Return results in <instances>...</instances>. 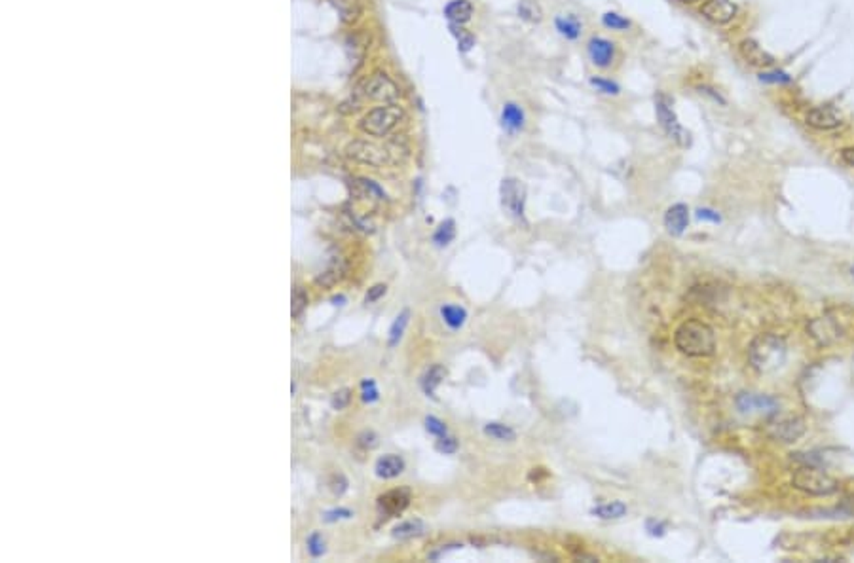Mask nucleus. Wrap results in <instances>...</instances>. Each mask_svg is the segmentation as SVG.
<instances>
[{
  "label": "nucleus",
  "mask_w": 854,
  "mask_h": 563,
  "mask_svg": "<svg viewBox=\"0 0 854 563\" xmlns=\"http://www.w3.org/2000/svg\"><path fill=\"white\" fill-rule=\"evenodd\" d=\"M484 432L490 439L500 440V442H512L517 439V432L512 431L509 425H503V423H488L484 427Z\"/></svg>",
  "instance_id": "nucleus-30"
},
{
  "label": "nucleus",
  "mask_w": 854,
  "mask_h": 563,
  "mask_svg": "<svg viewBox=\"0 0 854 563\" xmlns=\"http://www.w3.org/2000/svg\"><path fill=\"white\" fill-rule=\"evenodd\" d=\"M354 194L357 197H376V199H384V197H386V194H384L380 186H376L372 180H367V178L355 180Z\"/></svg>",
  "instance_id": "nucleus-27"
},
{
  "label": "nucleus",
  "mask_w": 854,
  "mask_h": 563,
  "mask_svg": "<svg viewBox=\"0 0 854 563\" xmlns=\"http://www.w3.org/2000/svg\"><path fill=\"white\" fill-rule=\"evenodd\" d=\"M808 336L818 343V345H830L841 338V328L839 325L832 319V317H818L808 322L807 327Z\"/></svg>",
  "instance_id": "nucleus-11"
},
{
  "label": "nucleus",
  "mask_w": 854,
  "mask_h": 563,
  "mask_svg": "<svg viewBox=\"0 0 854 563\" xmlns=\"http://www.w3.org/2000/svg\"><path fill=\"white\" fill-rule=\"evenodd\" d=\"M696 218L699 220H706V222H722V216L718 215L714 209H708V207H703V209L696 211Z\"/></svg>",
  "instance_id": "nucleus-44"
},
{
  "label": "nucleus",
  "mask_w": 854,
  "mask_h": 563,
  "mask_svg": "<svg viewBox=\"0 0 854 563\" xmlns=\"http://www.w3.org/2000/svg\"><path fill=\"white\" fill-rule=\"evenodd\" d=\"M363 387V400L365 402H374L378 400V389H376L374 380H365L361 383Z\"/></svg>",
  "instance_id": "nucleus-43"
},
{
  "label": "nucleus",
  "mask_w": 854,
  "mask_h": 563,
  "mask_svg": "<svg viewBox=\"0 0 854 563\" xmlns=\"http://www.w3.org/2000/svg\"><path fill=\"white\" fill-rule=\"evenodd\" d=\"M306 306H308V294L304 292V288L296 287L295 292H293V308H290L293 317H300Z\"/></svg>",
  "instance_id": "nucleus-38"
},
{
  "label": "nucleus",
  "mask_w": 854,
  "mask_h": 563,
  "mask_svg": "<svg viewBox=\"0 0 854 563\" xmlns=\"http://www.w3.org/2000/svg\"><path fill=\"white\" fill-rule=\"evenodd\" d=\"M805 120H807V124L811 125V127H815L818 131H832V129H837V127L843 124L841 114L830 105L811 108V111L807 112V118Z\"/></svg>",
  "instance_id": "nucleus-12"
},
{
  "label": "nucleus",
  "mask_w": 854,
  "mask_h": 563,
  "mask_svg": "<svg viewBox=\"0 0 854 563\" xmlns=\"http://www.w3.org/2000/svg\"><path fill=\"white\" fill-rule=\"evenodd\" d=\"M501 124L509 131H519L524 127V112L519 105L514 103H507L501 111Z\"/></svg>",
  "instance_id": "nucleus-21"
},
{
  "label": "nucleus",
  "mask_w": 854,
  "mask_h": 563,
  "mask_svg": "<svg viewBox=\"0 0 854 563\" xmlns=\"http://www.w3.org/2000/svg\"><path fill=\"white\" fill-rule=\"evenodd\" d=\"M674 345L687 357H712L716 353V334L712 327L699 319L682 322L674 332Z\"/></svg>",
  "instance_id": "nucleus-1"
},
{
  "label": "nucleus",
  "mask_w": 854,
  "mask_h": 563,
  "mask_svg": "<svg viewBox=\"0 0 854 563\" xmlns=\"http://www.w3.org/2000/svg\"><path fill=\"white\" fill-rule=\"evenodd\" d=\"M645 527H648L650 535H653V537H661V535H664V524H661V522H657V520H648Z\"/></svg>",
  "instance_id": "nucleus-46"
},
{
  "label": "nucleus",
  "mask_w": 854,
  "mask_h": 563,
  "mask_svg": "<svg viewBox=\"0 0 854 563\" xmlns=\"http://www.w3.org/2000/svg\"><path fill=\"white\" fill-rule=\"evenodd\" d=\"M738 50H741V55L748 61L750 65L760 66V69H769V66L775 65V57H773L771 53L765 52L756 40H743Z\"/></svg>",
  "instance_id": "nucleus-16"
},
{
  "label": "nucleus",
  "mask_w": 854,
  "mask_h": 563,
  "mask_svg": "<svg viewBox=\"0 0 854 563\" xmlns=\"http://www.w3.org/2000/svg\"><path fill=\"white\" fill-rule=\"evenodd\" d=\"M374 471H376V476H378V478L391 480V478H395V476H399V474L405 471V461H402L399 455L388 453V455H384V457H380L378 461H376Z\"/></svg>",
  "instance_id": "nucleus-18"
},
{
  "label": "nucleus",
  "mask_w": 854,
  "mask_h": 563,
  "mask_svg": "<svg viewBox=\"0 0 854 563\" xmlns=\"http://www.w3.org/2000/svg\"><path fill=\"white\" fill-rule=\"evenodd\" d=\"M687 224H690V209H687V205H672L671 209L666 211V215H664V228L668 229V234H672V236H682L685 228H687Z\"/></svg>",
  "instance_id": "nucleus-17"
},
{
  "label": "nucleus",
  "mask_w": 854,
  "mask_h": 563,
  "mask_svg": "<svg viewBox=\"0 0 854 563\" xmlns=\"http://www.w3.org/2000/svg\"><path fill=\"white\" fill-rule=\"evenodd\" d=\"M444 15L452 21V25H465L473 15V4L469 0H452L444 8Z\"/></svg>",
  "instance_id": "nucleus-19"
},
{
  "label": "nucleus",
  "mask_w": 854,
  "mask_h": 563,
  "mask_svg": "<svg viewBox=\"0 0 854 563\" xmlns=\"http://www.w3.org/2000/svg\"><path fill=\"white\" fill-rule=\"evenodd\" d=\"M587 52H589L591 63L596 65L598 69H608L615 59V44L610 42V40L600 38V36H592L589 40Z\"/></svg>",
  "instance_id": "nucleus-14"
},
{
  "label": "nucleus",
  "mask_w": 854,
  "mask_h": 563,
  "mask_svg": "<svg viewBox=\"0 0 854 563\" xmlns=\"http://www.w3.org/2000/svg\"><path fill=\"white\" fill-rule=\"evenodd\" d=\"M602 23H604V27L611 29V31H624V29L631 27V21L615 12H606L604 15H602Z\"/></svg>",
  "instance_id": "nucleus-33"
},
{
  "label": "nucleus",
  "mask_w": 854,
  "mask_h": 563,
  "mask_svg": "<svg viewBox=\"0 0 854 563\" xmlns=\"http://www.w3.org/2000/svg\"><path fill=\"white\" fill-rule=\"evenodd\" d=\"M361 93L365 99H370V101H376V103H386V105L395 103V101L399 99V95H401L399 85L395 84L386 72H374V74L363 84Z\"/></svg>",
  "instance_id": "nucleus-7"
},
{
  "label": "nucleus",
  "mask_w": 854,
  "mask_h": 563,
  "mask_svg": "<svg viewBox=\"0 0 854 563\" xmlns=\"http://www.w3.org/2000/svg\"><path fill=\"white\" fill-rule=\"evenodd\" d=\"M554 27L566 40H578L581 36V21L575 15H560L554 20Z\"/></svg>",
  "instance_id": "nucleus-23"
},
{
  "label": "nucleus",
  "mask_w": 854,
  "mask_h": 563,
  "mask_svg": "<svg viewBox=\"0 0 854 563\" xmlns=\"http://www.w3.org/2000/svg\"><path fill=\"white\" fill-rule=\"evenodd\" d=\"M792 461L799 463L802 466H822L824 465V459H822L820 455L815 452L792 453Z\"/></svg>",
  "instance_id": "nucleus-34"
},
{
  "label": "nucleus",
  "mask_w": 854,
  "mask_h": 563,
  "mask_svg": "<svg viewBox=\"0 0 854 563\" xmlns=\"http://www.w3.org/2000/svg\"><path fill=\"white\" fill-rule=\"evenodd\" d=\"M338 12L342 13L344 21H355L361 13V2L359 0H332Z\"/></svg>",
  "instance_id": "nucleus-31"
},
{
  "label": "nucleus",
  "mask_w": 854,
  "mask_h": 563,
  "mask_svg": "<svg viewBox=\"0 0 854 563\" xmlns=\"http://www.w3.org/2000/svg\"><path fill=\"white\" fill-rule=\"evenodd\" d=\"M703 92L704 93H710V90H706V87H701V93H703ZM714 99H716V101H720V103H723V99L720 97V95H714Z\"/></svg>",
  "instance_id": "nucleus-50"
},
{
  "label": "nucleus",
  "mask_w": 854,
  "mask_h": 563,
  "mask_svg": "<svg viewBox=\"0 0 854 563\" xmlns=\"http://www.w3.org/2000/svg\"><path fill=\"white\" fill-rule=\"evenodd\" d=\"M440 315H442V319H444V322H447L450 328H461L463 325H465L467 321V311L461 306H452V304H447V306H442L440 308Z\"/></svg>",
  "instance_id": "nucleus-26"
},
{
  "label": "nucleus",
  "mask_w": 854,
  "mask_h": 563,
  "mask_svg": "<svg viewBox=\"0 0 854 563\" xmlns=\"http://www.w3.org/2000/svg\"><path fill=\"white\" fill-rule=\"evenodd\" d=\"M517 10H519L520 17L524 21H530V23H539L543 20V10L536 0H520Z\"/></svg>",
  "instance_id": "nucleus-28"
},
{
  "label": "nucleus",
  "mask_w": 854,
  "mask_h": 563,
  "mask_svg": "<svg viewBox=\"0 0 854 563\" xmlns=\"http://www.w3.org/2000/svg\"><path fill=\"white\" fill-rule=\"evenodd\" d=\"M435 448H437V452L444 453V455H450V453L458 452V440L454 439V436H448V434H444V436H439Z\"/></svg>",
  "instance_id": "nucleus-39"
},
{
  "label": "nucleus",
  "mask_w": 854,
  "mask_h": 563,
  "mask_svg": "<svg viewBox=\"0 0 854 563\" xmlns=\"http://www.w3.org/2000/svg\"><path fill=\"white\" fill-rule=\"evenodd\" d=\"M424 533H426V524H424V522H420V520H408V522H402V524L395 527L393 537L399 539V541H408V539L421 537Z\"/></svg>",
  "instance_id": "nucleus-25"
},
{
  "label": "nucleus",
  "mask_w": 854,
  "mask_h": 563,
  "mask_svg": "<svg viewBox=\"0 0 854 563\" xmlns=\"http://www.w3.org/2000/svg\"><path fill=\"white\" fill-rule=\"evenodd\" d=\"M454 237H456V222L454 220H444L433 234V241L439 247H447L448 243L454 241Z\"/></svg>",
  "instance_id": "nucleus-32"
},
{
  "label": "nucleus",
  "mask_w": 854,
  "mask_h": 563,
  "mask_svg": "<svg viewBox=\"0 0 854 563\" xmlns=\"http://www.w3.org/2000/svg\"><path fill=\"white\" fill-rule=\"evenodd\" d=\"M450 29H452L454 36L458 38V48H460V52L467 53L469 50H471V48L475 46V38L469 33H465V31L461 29V25H452Z\"/></svg>",
  "instance_id": "nucleus-36"
},
{
  "label": "nucleus",
  "mask_w": 854,
  "mask_h": 563,
  "mask_svg": "<svg viewBox=\"0 0 854 563\" xmlns=\"http://www.w3.org/2000/svg\"><path fill=\"white\" fill-rule=\"evenodd\" d=\"M680 2H683V4H695L699 0H680Z\"/></svg>",
  "instance_id": "nucleus-51"
},
{
  "label": "nucleus",
  "mask_w": 854,
  "mask_h": 563,
  "mask_svg": "<svg viewBox=\"0 0 854 563\" xmlns=\"http://www.w3.org/2000/svg\"><path fill=\"white\" fill-rule=\"evenodd\" d=\"M701 13L716 25H727L736 15V6L733 0H706L701 8Z\"/></svg>",
  "instance_id": "nucleus-13"
},
{
  "label": "nucleus",
  "mask_w": 854,
  "mask_h": 563,
  "mask_svg": "<svg viewBox=\"0 0 854 563\" xmlns=\"http://www.w3.org/2000/svg\"><path fill=\"white\" fill-rule=\"evenodd\" d=\"M792 485L815 497H828L839 492V482L822 471V466H799L792 476Z\"/></svg>",
  "instance_id": "nucleus-4"
},
{
  "label": "nucleus",
  "mask_w": 854,
  "mask_h": 563,
  "mask_svg": "<svg viewBox=\"0 0 854 563\" xmlns=\"http://www.w3.org/2000/svg\"><path fill=\"white\" fill-rule=\"evenodd\" d=\"M736 408L741 413H763V415H776L780 410V402L775 397L769 394L741 393L736 397Z\"/></svg>",
  "instance_id": "nucleus-10"
},
{
  "label": "nucleus",
  "mask_w": 854,
  "mask_h": 563,
  "mask_svg": "<svg viewBox=\"0 0 854 563\" xmlns=\"http://www.w3.org/2000/svg\"><path fill=\"white\" fill-rule=\"evenodd\" d=\"M308 550L309 554L314 557H319L325 554V539L319 535V533H314V535H309L308 539Z\"/></svg>",
  "instance_id": "nucleus-41"
},
{
  "label": "nucleus",
  "mask_w": 854,
  "mask_h": 563,
  "mask_svg": "<svg viewBox=\"0 0 854 563\" xmlns=\"http://www.w3.org/2000/svg\"><path fill=\"white\" fill-rule=\"evenodd\" d=\"M760 80L765 84H792V76H788L784 71H763L760 74Z\"/></svg>",
  "instance_id": "nucleus-37"
},
{
  "label": "nucleus",
  "mask_w": 854,
  "mask_h": 563,
  "mask_svg": "<svg viewBox=\"0 0 854 563\" xmlns=\"http://www.w3.org/2000/svg\"><path fill=\"white\" fill-rule=\"evenodd\" d=\"M447 378V368L440 364H433L424 376H421V389L427 397H435L437 387L442 383V380Z\"/></svg>",
  "instance_id": "nucleus-22"
},
{
  "label": "nucleus",
  "mask_w": 854,
  "mask_h": 563,
  "mask_svg": "<svg viewBox=\"0 0 854 563\" xmlns=\"http://www.w3.org/2000/svg\"><path fill=\"white\" fill-rule=\"evenodd\" d=\"M626 504L621 501H611V503L598 504L592 508V516L600 518V520H619L626 514Z\"/></svg>",
  "instance_id": "nucleus-24"
},
{
  "label": "nucleus",
  "mask_w": 854,
  "mask_h": 563,
  "mask_svg": "<svg viewBox=\"0 0 854 563\" xmlns=\"http://www.w3.org/2000/svg\"><path fill=\"white\" fill-rule=\"evenodd\" d=\"M426 429L429 434H435V436H444V434H448L447 425L440 420H437V418H433V415H427L426 418Z\"/></svg>",
  "instance_id": "nucleus-42"
},
{
  "label": "nucleus",
  "mask_w": 854,
  "mask_h": 563,
  "mask_svg": "<svg viewBox=\"0 0 854 563\" xmlns=\"http://www.w3.org/2000/svg\"><path fill=\"white\" fill-rule=\"evenodd\" d=\"M501 205L514 220L524 222L526 209V186L519 178H503L500 188Z\"/></svg>",
  "instance_id": "nucleus-8"
},
{
  "label": "nucleus",
  "mask_w": 854,
  "mask_h": 563,
  "mask_svg": "<svg viewBox=\"0 0 854 563\" xmlns=\"http://www.w3.org/2000/svg\"><path fill=\"white\" fill-rule=\"evenodd\" d=\"M376 444H378V439H376L374 432H363L359 436V446H363V448H374Z\"/></svg>",
  "instance_id": "nucleus-47"
},
{
  "label": "nucleus",
  "mask_w": 854,
  "mask_h": 563,
  "mask_svg": "<svg viewBox=\"0 0 854 563\" xmlns=\"http://www.w3.org/2000/svg\"><path fill=\"white\" fill-rule=\"evenodd\" d=\"M386 290H388L386 285H374L372 288H368L367 296H365V301H367V304H374V301H378L382 296L386 294Z\"/></svg>",
  "instance_id": "nucleus-45"
},
{
  "label": "nucleus",
  "mask_w": 854,
  "mask_h": 563,
  "mask_svg": "<svg viewBox=\"0 0 854 563\" xmlns=\"http://www.w3.org/2000/svg\"><path fill=\"white\" fill-rule=\"evenodd\" d=\"M349 402H351V391H349V389H340V391H336V393L332 394V400H330V404H332L335 410H344V408H348Z\"/></svg>",
  "instance_id": "nucleus-40"
},
{
  "label": "nucleus",
  "mask_w": 854,
  "mask_h": 563,
  "mask_svg": "<svg viewBox=\"0 0 854 563\" xmlns=\"http://www.w3.org/2000/svg\"><path fill=\"white\" fill-rule=\"evenodd\" d=\"M408 321H410V311H408V309H405L402 313L397 315V319H395L391 328H389V345H391V348H395V345L401 341L402 334H405V330H407Z\"/></svg>",
  "instance_id": "nucleus-29"
},
{
  "label": "nucleus",
  "mask_w": 854,
  "mask_h": 563,
  "mask_svg": "<svg viewBox=\"0 0 854 563\" xmlns=\"http://www.w3.org/2000/svg\"><path fill=\"white\" fill-rule=\"evenodd\" d=\"M841 157L845 164L850 165V167H854V146H850V148H843Z\"/></svg>",
  "instance_id": "nucleus-49"
},
{
  "label": "nucleus",
  "mask_w": 854,
  "mask_h": 563,
  "mask_svg": "<svg viewBox=\"0 0 854 563\" xmlns=\"http://www.w3.org/2000/svg\"><path fill=\"white\" fill-rule=\"evenodd\" d=\"M769 436L771 439L784 442V444H792L795 440H799L805 434V421L797 415H786V418H778V420L769 423Z\"/></svg>",
  "instance_id": "nucleus-9"
},
{
  "label": "nucleus",
  "mask_w": 854,
  "mask_h": 563,
  "mask_svg": "<svg viewBox=\"0 0 854 563\" xmlns=\"http://www.w3.org/2000/svg\"><path fill=\"white\" fill-rule=\"evenodd\" d=\"M410 504V493L407 490H391L378 497V511L386 516H397Z\"/></svg>",
  "instance_id": "nucleus-15"
},
{
  "label": "nucleus",
  "mask_w": 854,
  "mask_h": 563,
  "mask_svg": "<svg viewBox=\"0 0 854 563\" xmlns=\"http://www.w3.org/2000/svg\"><path fill=\"white\" fill-rule=\"evenodd\" d=\"M402 116H405L402 108L395 105V103L386 106H376V108H372L368 114L363 116L361 122H359V129L365 135H370V137H386L399 125Z\"/></svg>",
  "instance_id": "nucleus-5"
},
{
  "label": "nucleus",
  "mask_w": 854,
  "mask_h": 563,
  "mask_svg": "<svg viewBox=\"0 0 854 563\" xmlns=\"http://www.w3.org/2000/svg\"><path fill=\"white\" fill-rule=\"evenodd\" d=\"M591 85L592 87H596L598 92L606 93V95H619V92H621L619 84H615L613 80L600 78V76H592Z\"/></svg>",
  "instance_id": "nucleus-35"
},
{
  "label": "nucleus",
  "mask_w": 854,
  "mask_h": 563,
  "mask_svg": "<svg viewBox=\"0 0 854 563\" xmlns=\"http://www.w3.org/2000/svg\"><path fill=\"white\" fill-rule=\"evenodd\" d=\"M655 112H657V120L661 127L664 129V133H666L674 143L680 144V146H690V133L685 131L682 125H680V122H678L676 112L672 108V99L668 97V95L659 93L657 97H655Z\"/></svg>",
  "instance_id": "nucleus-6"
},
{
  "label": "nucleus",
  "mask_w": 854,
  "mask_h": 563,
  "mask_svg": "<svg viewBox=\"0 0 854 563\" xmlns=\"http://www.w3.org/2000/svg\"><path fill=\"white\" fill-rule=\"evenodd\" d=\"M349 159L357 164L370 165V167H389L401 162L405 154L401 146L397 144H380L372 141H354L346 148Z\"/></svg>",
  "instance_id": "nucleus-3"
},
{
  "label": "nucleus",
  "mask_w": 854,
  "mask_h": 563,
  "mask_svg": "<svg viewBox=\"0 0 854 563\" xmlns=\"http://www.w3.org/2000/svg\"><path fill=\"white\" fill-rule=\"evenodd\" d=\"M354 514H351V511H346V508H340V511H330L325 514V520L327 522H335V520H338V518H351Z\"/></svg>",
  "instance_id": "nucleus-48"
},
{
  "label": "nucleus",
  "mask_w": 854,
  "mask_h": 563,
  "mask_svg": "<svg viewBox=\"0 0 854 563\" xmlns=\"http://www.w3.org/2000/svg\"><path fill=\"white\" fill-rule=\"evenodd\" d=\"M344 276H346V262L342 258H335V260H330V264L321 276L317 277L316 283L321 285V287H335L336 283H340L344 279Z\"/></svg>",
  "instance_id": "nucleus-20"
},
{
  "label": "nucleus",
  "mask_w": 854,
  "mask_h": 563,
  "mask_svg": "<svg viewBox=\"0 0 854 563\" xmlns=\"http://www.w3.org/2000/svg\"><path fill=\"white\" fill-rule=\"evenodd\" d=\"M788 357L786 341L776 334H760L748 348L750 364L760 373H773L784 366Z\"/></svg>",
  "instance_id": "nucleus-2"
}]
</instances>
